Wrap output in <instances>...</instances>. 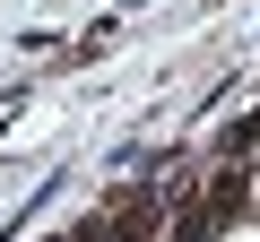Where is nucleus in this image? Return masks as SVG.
I'll return each mask as SVG.
<instances>
[{
	"label": "nucleus",
	"instance_id": "nucleus-4",
	"mask_svg": "<svg viewBox=\"0 0 260 242\" xmlns=\"http://www.w3.org/2000/svg\"><path fill=\"white\" fill-rule=\"evenodd\" d=\"M78 242H121V233H113V216H95V225H78Z\"/></svg>",
	"mask_w": 260,
	"mask_h": 242
},
{
	"label": "nucleus",
	"instance_id": "nucleus-2",
	"mask_svg": "<svg viewBox=\"0 0 260 242\" xmlns=\"http://www.w3.org/2000/svg\"><path fill=\"white\" fill-rule=\"evenodd\" d=\"M104 216H113V233H121V242H139V233L156 225V190H121Z\"/></svg>",
	"mask_w": 260,
	"mask_h": 242
},
{
	"label": "nucleus",
	"instance_id": "nucleus-3",
	"mask_svg": "<svg viewBox=\"0 0 260 242\" xmlns=\"http://www.w3.org/2000/svg\"><path fill=\"white\" fill-rule=\"evenodd\" d=\"M234 156H251V165H260V121H243V130H234Z\"/></svg>",
	"mask_w": 260,
	"mask_h": 242
},
{
	"label": "nucleus",
	"instance_id": "nucleus-1",
	"mask_svg": "<svg viewBox=\"0 0 260 242\" xmlns=\"http://www.w3.org/2000/svg\"><path fill=\"white\" fill-rule=\"evenodd\" d=\"M243 199H251V173L243 165H225V173H208L200 190H191V208L174 216V242H208L225 216H243Z\"/></svg>",
	"mask_w": 260,
	"mask_h": 242
}]
</instances>
